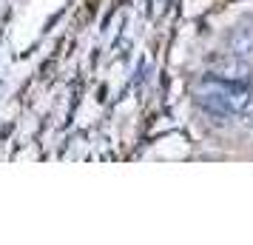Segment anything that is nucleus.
Here are the masks:
<instances>
[{
    "mask_svg": "<svg viewBox=\"0 0 253 245\" xmlns=\"http://www.w3.org/2000/svg\"><path fill=\"white\" fill-rule=\"evenodd\" d=\"M199 105L211 111L213 117H245L253 120V83H233V80H219L208 74L196 89Z\"/></svg>",
    "mask_w": 253,
    "mask_h": 245,
    "instance_id": "obj_1",
    "label": "nucleus"
},
{
    "mask_svg": "<svg viewBox=\"0 0 253 245\" xmlns=\"http://www.w3.org/2000/svg\"><path fill=\"white\" fill-rule=\"evenodd\" d=\"M208 74L219 80H233V83H253V66L245 60V54H216L208 60Z\"/></svg>",
    "mask_w": 253,
    "mask_h": 245,
    "instance_id": "obj_2",
    "label": "nucleus"
},
{
    "mask_svg": "<svg viewBox=\"0 0 253 245\" xmlns=\"http://www.w3.org/2000/svg\"><path fill=\"white\" fill-rule=\"evenodd\" d=\"M230 51H236V54L253 51V29H236L230 37Z\"/></svg>",
    "mask_w": 253,
    "mask_h": 245,
    "instance_id": "obj_3",
    "label": "nucleus"
}]
</instances>
